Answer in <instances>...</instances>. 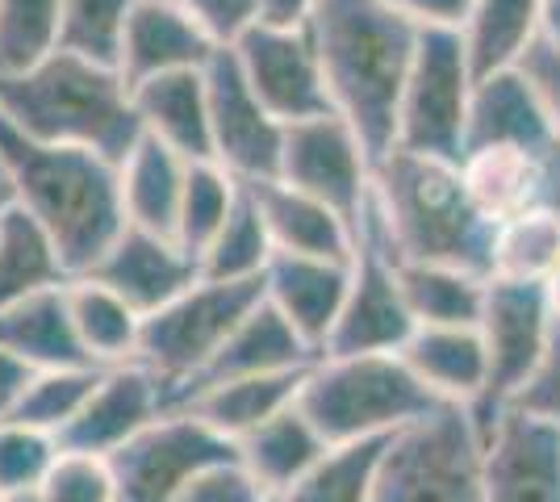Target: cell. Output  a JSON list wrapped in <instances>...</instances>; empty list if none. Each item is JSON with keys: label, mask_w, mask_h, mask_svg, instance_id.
Here are the masks:
<instances>
[{"label": "cell", "mask_w": 560, "mask_h": 502, "mask_svg": "<svg viewBox=\"0 0 560 502\" xmlns=\"http://www.w3.org/2000/svg\"><path fill=\"white\" fill-rule=\"evenodd\" d=\"M305 30L327 75L330 109L381 164L394 151L397 101L422 30L389 0H323Z\"/></svg>", "instance_id": "1"}, {"label": "cell", "mask_w": 560, "mask_h": 502, "mask_svg": "<svg viewBox=\"0 0 560 502\" xmlns=\"http://www.w3.org/2000/svg\"><path fill=\"white\" fill-rule=\"evenodd\" d=\"M0 167L13 206L50 235L63 268L89 277L126 226L117 164L84 147H50L0 118Z\"/></svg>", "instance_id": "2"}, {"label": "cell", "mask_w": 560, "mask_h": 502, "mask_svg": "<svg viewBox=\"0 0 560 502\" xmlns=\"http://www.w3.org/2000/svg\"><path fill=\"white\" fill-rule=\"evenodd\" d=\"M0 118L50 147H84L121 164L142 139L135 93L117 68L50 50L25 72L0 75Z\"/></svg>", "instance_id": "3"}, {"label": "cell", "mask_w": 560, "mask_h": 502, "mask_svg": "<svg viewBox=\"0 0 560 502\" xmlns=\"http://www.w3.org/2000/svg\"><path fill=\"white\" fill-rule=\"evenodd\" d=\"M369 206L397 260L452 264L490 277L493 222L468 201L460 164L389 151L373 167Z\"/></svg>", "instance_id": "4"}, {"label": "cell", "mask_w": 560, "mask_h": 502, "mask_svg": "<svg viewBox=\"0 0 560 502\" xmlns=\"http://www.w3.org/2000/svg\"><path fill=\"white\" fill-rule=\"evenodd\" d=\"M298 407L335 448L355 440H389L397 431L431 419L447 402H440L397 352H385V357H318L305 373Z\"/></svg>", "instance_id": "5"}, {"label": "cell", "mask_w": 560, "mask_h": 502, "mask_svg": "<svg viewBox=\"0 0 560 502\" xmlns=\"http://www.w3.org/2000/svg\"><path fill=\"white\" fill-rule=\"evenodd\" d=\"M264 302V281H197L180 297L142 318L139 352L155 382L164 385V402L172 407L176 389H185L231 339V331Z\"/></svg>", "instance_id": "6"}, {"label": "cell", "mask_w": 560, "mask_h": 502, "mask_svg": "<svg viewBox=\"0 0 560 502\" xmlns=\"http://www.w3.org/2000/svg\"><path fill=\"white\" fill-rule=\"evenodd\" d=\"M369 502H486L481 435L465 407H444L397 431L381 456Z\"/></svg>", "instance_id": "7"}, {"label": "cell", "mask_w": 560, "mask_h": 502, "mask_svg": "<svg viewBox=\"0 0 560 502\" xmlns=\"http://www.w3.org/2000/svg\"><path fill=\"white\" fill-rule=\"evenodd\" d=\"M472 63L456 30H422L406 89L397 101L394 151L427 160H465L468 101H472Z\"/></svg>", "instance_id": "8"}, {"label": "cell", "mask_w": 560, "mask_h": 502, "mask_svg": "<svg viewBox=\"0 0 560 502\" xmlns=\"http://www.w3.org/2000/svg\"><path fill=\"white\" fill-rule=\"evenodd\" d=\"M477 331L486 339V389L468 407V419L477 435L486 440L490 428L514 407V398L536 377L539 360L548 352L552 335V311L544 302V285H514V281H490L486 289V311Z\"/></svg>", "instance_id": "9"}, {"label": "cell", "mask_w": 560, "mask_h": 502, "mask_svg": "<svg viewBox=\"0 0 560 502\" xmlns=\"http://www.w3.org/2000/svg\"><path fill=\"white\" fill-rule=\"evenodd\" d=\"M419 331L406 311L401 281H397V256L381 235L373 206L355 222V256H351V281L339 323L330 331L323 357H385L401 352L406 339Z\"/></svg>", "instance_id": "10"}, {"label": "cell", "mask_w": 560, "mask_h": 502, "mask_svg": "<svg viewBox=\"0 0 560 502\" xmlns=\"http://www.w3.org/2000/svg\"><path fill=\"white\" fill-rule=\"evenodd\" d=\"M105 460L114 469L117 502H180L188 481L238 460V448L201 419L172 410Z\"/></svg>", "instance_id": "11"}, {"label": "cell", "mask_w": 560, "mask_h": 502, "mask_svg": "<svg viewBox=\"0 0 560 502\" xmlns=\"http://www.w3.org/2000/svg\"><path fill=\"white\" fill-rule=\"evenodd\" d=\"M373 155L364 151L360 135L339 114L284 126L277 180L330 206L335 214L348 218L351 226L360 222L369 197H373Z\"/></svg>", "instance_id": "12"}, {"label": "cell", "mask_w": 560, "mask_h": 502, "mask_svg": "<svg viewBox=\"0 0 560 502\" xmlns=\"http://www.w3.org/2000/svg\"><path fill=\"white\" fill-rule=\"evenodd\" d=\"M206 93H210L213 164L226 167L238 185L277 180L284 126L252 93V84H247L231 47H222L206 63Z\"/></svg>", "instance_id": "13"}, {"label": "cell", "mask_w": 560, "mask_h": 502, "mask_svg": "<svg viewBox=\"0 0 560 502\" xmlns=\"http://www.w3.org/2000/svg\"><path fill=\"white\" fill-rule=\"evenodd\" d=\"M231 50L247 75V84H252V93L264 101V109L280 126H298V121L335 114L327 75H323L318 50H314V38L305 25L284 30V25L256 22Z\"/></svg>", "instance_id": "14"}, {"label": "cell", "mask_w": 560, "mask_h": 502, "mask_svg": "<svg viewBox=\"0 0 560 502\" xmlns=\"http://www.w3.org/2000/svg\"><path fill=\"white\" fill-rule=\"evenodd\" d=\"M481 499L486 502H560V428L506 410L481 440Z\"/></svg>", "instance_id": "15"}, {"label": "cell", "mask_w": 560, "mask_h": 502, "mask_svg": "<svg viewBox=\"0 0 560 502\" xmlns=\"http://www.w3.org/2000/svg\"><path fill=\"white\" fill-rule=\"evenodd\" d=\"M164 415V385L155 382L142 364L130 360V364L105 369L84 410L59 431V453L114 456L121 444H130L139 431H147Z\"/></svg>", "instance_id": "16"}, {"label": "cell", "mask_w": 560, "mask_h": 502, "mask_svg": "<svg viewBox=\"0 0 560 502\" xmlns=\"http://www.w3.org/2000/svg\"><path fill=\"white\" fill-rule=\"evenodd\" d=\"M89 277L105 289H114L126 306H135L147 318L160 306H167L172 297H180L188 285H197L201 268L172 235L142 231V226L126 222L121 235L109 243V252L101 256V264Z\"/></svg>", "instance_id": "17"}, {"label": "cell", "mask_w": 560, "mask_h": 502, "mask_svg": "<svg viewBox=\"0 0 560 502\" xmlns=\"http://www.w3.org/2000/svg\"><path fill=\"white\" fill-rule=\"evenodd\" d=\"M218 50L222 47L176 0H135L121 25V43H117V72L135 89L155 75L197 72Z\"/></svg>", "instance_id": "18"}, {"label": "cell", "mask_w": 560, "mask_h": 502, "mask_svg": "<svg viewBox=\"0 0 560 502\" xmlns=\"http://www.w3.org/2000/svg\"><path fill=\"white\" fill-rule=\"evenodd\" d=\"M314 360H318V352L305 343L302 335L293 331L268 302H259L256 311L234 327L231 339L218 348V357L185 389H176L167 415L185 410L197 394H206L213 385L243 382V377H268V373H293V369H310Z\"/></svg>", "instance_id": "19"}, {"label": "cell", "mask_w": 560, "mask_h": 502, "mask_svg": "<svg viewBox=\"0 0 560 502\" xmlns=\"http://www.w3.org/2000/svg\"><path fill=\"white\" fill-rule=\"evenodd\" d=\"M351 260H314V256H272L264 272V302L323 357L330 331L348 297Z\"/></svg>", "instance_id": "20"}, {"label": "cell", "mask_w": 560, "mask_h": 502, "mask_svg": "<svg viewBox=\"0 0 560 502\" xmlns=\"http://www.w3.org/2000/svg\"><path fill=\"white\" fill-rule=\"evenodd\" d=\"M552 143H557L552 121H548L536 89L527 84V75L518 68L481 75L472 84L465 155L481 151V147H518V151L544 155Z\"/></svg>", "instance_id": "21"}, {"label": "cell", "mask_w": 560, "mask_h": 502, "mask_svg": "<svg viewBox=\"0 0 560 502\" xmlns=\"http://www.w3.org/2000/svg\"><path fill=\"white\" fill-rule=\"evenodd\" d=\"M135 114L147 139L164 143L188 164L213 160L210 143V93H206V68L197 72H172L142 80L130 89Z\"/></svg>", "instance_id": "22"}, {"label": "cell", "mask_w": 560, "mask_h": 502, "mask_svg": "<svg viewBox=\"0 0 560 502\" xmlns=\"http://www.w3.org/2000/svg\"><path fill=\"white\" fill-rule=\"evenodd\" d=\"M264 214L268 240L277 256H314V260H351L355 256V226L330 206L289 189L284 180L243 185Z\"/></svg>", "instance_id": "23"}, {"label": "cell", "mask_w": 560, "mask_h": 502, "mask_svg": "<svg viewBox=\"0 0 560 502\" xmlns=\"http://www.w3.org/2000/svg\"><path fill=\"white\" fill-rule=\"evenodd\" d=\"M397 357L447 407L468 410L486 389L490 360L477 327H419Z\"/></svg>", "instance_id": "24"}, {"label": "cell", "mask_w": 560, "mask_h": 502, "mask_svg": "<svg viewBox=\"0 0 560 502\" xmlns=\"http://www.w3.org/2000/svg\"><path fill=\"white\" fill-rule=\"evenodd\" d=\"M234 448H238V465L252 474V481L268 499L277 502L323 460L330 444L305 419V410L293 402V407L280 410L277 419H268L264 428L243 435Z\"/></svg>", "instance_id": "25"}, {"label": "cell", "mask_w": 560, "mask_h": 502, "mask_svg": "<svg viewBox=\"0 0 560 502\" xmlns=\"http://www.w3.org/2000/svg\"><path fill=\"white\" fill-rule=\"evenodd\" d=\"M0 348L30 364L34 373L43 369H71V364H93L84 357L68 311V285L34 293L18 306L0 311Z\"/></svg>", "instance_id": "26"}, {"label": "cell", "mask_w": 560, "mask_h": 502, "mask_svg": "<svg viewBox=\"0 0 560 502\" xmlns=\"http://www.w3.org/2000/svg\"><path fill=\"white\" fill-rule=\"evenodd\" d=\"M188 160L164 143L142 135L135 151L117 164V185H121V210L130 226L142 231H160L172 235L176 231V214H180V197H185L188 180Z\"/></svg>", "instance_id": "27"}, {"label": "cell", "mask_w": 560, "mask_h": 502, "mask_svg": "<svg viewBox=\"0 0 560 502\" xmlns=\"http://www.w3.org/2000/svg\"><path fill=\"white\" fill-rule=\"evenodd\" d=\"M310 369H293V373H268V377H243V382L213 385L206 394H197L185 407V415L201 419L206 428L218 435H226L231 444H238L243 435H252L264 428L268 419H277L284 407L298 402L302 382Z\"/></svg>", "instance_id": "28"}, {"label": "cell", "mask_w": 560, "mask_h": 502, "mask_svg": "<svg viewBox=\"0 0 560 502\" xmlns=\"http://www.w3.org/2000/svg\"><path fill=\"white\" fill-rule=\"evenodd\" d=\"M397 281L415 327H477L486 311L490 277L452 264L397 260Z\"/></svg>", "instance_id": "29"}, {"label": "cell", "mask_w": 560, "mask_h": 502, "mask_svg": "<svg viewBox=\"0 0 560 502\" xmlns=\"http://www.w3.org/2000/svg\"><path fill=\"white\" fill-rule=\"evenodd\" d=\"M468 201L486 222H506L539 206V155L518 147H481L460 160Z\"/></svg>", "instance_id": "30"}, {"label": "cell", "mask_w": 560, "mask_h": 502, "mask_svg": "<svg viewBox=\"0 0 560 502\" xmlns=\"http://www.w3.org/2000/svg\"><path fill=\"white\" fill-rule=\"evenodd\" d=\"M544 0H472L460 43L468 50L472 75H493L518 68V59L539 38Z\"/></svg>", "instance_id": "31"}, {"label": "cell", "mask_w": 560, "mask_h": 502, "mask_svg": "<svg viewBox=\"0 0 560 502\" xmlns=\"http://www.w3.org/2000/svg\"><path fill=\"white\" fill-rule=\"evenodd\" d=\"M68 311L75 339L96 369H117V364L135 360L142 314L135 306H126L114 289H105L93 277H75V281H68Z\"/></svg>", "instance_id": "32"}, {"label": "cell", "mask_w": 560, "mask_h": 502, "mask_svg": "<svg viewBox=\"0 0 560 502\" xmlns=\"http://www.w3.org/2000/svg\"><path fill=\"white\" fill-rule=\"evenodd\" d=\"M68 281L71 272L63 268L47 231L25 210L9 206V214L0 222V311Z\"/></svg>", "instance_id": "33"}, {"label": "cell", "mask_w": 560, "mask_h": 502, "mask_svg": "<svg viewBox=\"0 0 560 502\" xmlns=\"http://www.w3.org/2000/svg\"><path fill=\"white\" fill-rule=\"evenodd\" d=\"M560 268V218L544 206H532L523 214L493 226L490 247V281H514V285H544Z\"/></svg>", "instance_id": "34"}, {"label": "cell", "mask_w": 560, "mask_h": 502, "mask_svg": "<svg viewBox=\"0 0 560 502\" xmlns=\"http://www.w3.org/2000/svg\"><path fill=\"white\" fill-rule=\"evenodd\" d=\"M277 256V247L268 240L264 214L252 201V192L243 189L234 201L231 218L222 222V231L206 243V252L197 256L206 281H264L268 264Z\"/></svg>", "instance_id": "35"}, {"label": "cell", "mask_w": 560, "mask_h": 502, "mask_svg": "<svg viewBox=\"0 0 560 502\" xmlns=\"http://www.w3.org/2000/svg\"><path fill=\"white\" fill-rule=\"evenodd\" d=\"M389 440H394V435H389ZM389 440L335 444V448H327L323 460L277 502H369L373 499L376 469H381V456L389 448Z\"/></svg>", "instance_id": "36"}, {"label": "cell", "mask_w": 560, "mask_h": 502, "mask_svg": "<svg viewBox=\"0 0 560 502\" xmlns=\"http://www.w3.org/2000/svg\"><path fill=\"white\" fill-rule=\"evenodd\" d=\"M238 192H243V185L234 180L226 167L213 164V160L188 167L185 197H180V214H176L172 240L180 243L192 260H197V256L206 252V243L222 231V222L231 218ZM197 268H201V264H197Z\"/></svg>", "instance_id": "37"}, {"label": "cell", "mask_w": 560, "mask_h": 502, "mask_svg": "<svg viewBox=\"0 0 560 502\" xmlns=\"http://www.w3.org/2000/svg\"><path fill=\"white\" fill-rule=\"evenodd\" d=\"M105 369L96 364H71V369H43L34 373L25 385L22 402L9 419H18L25 428H38L59 440V431L68 428L71 419L84 410V402L93 398L96 382Z\"/></svg>", "instance_id": "38"}, {"label": "cell", "mask_w": 560, "mask_h": 502, "mask_svg": "<svg viewBox=\"0 0 560 502\" xmlns=\"http://www.w3.org/2000/svg\"><path fill=\"white\" fill-rule=\"evenodd\" d=\"M130 4L135 0H59L55 50L117 68V43H121V25H126Z\"/></svg>", "instance_id": "39"}, {"label": "cell", "mask_w": 560, "mask_h": 502, "mask_svg": "<svg viewBox=\"0 0 560 502\" xmlns=\"http://www.w3.org/2000/svg\"><path fill=\"white\" fill-rule=\"evenodd\" d=\"M59 43V0H0V75L25 72Z\"/></svg>", "instance_id": "40"}, {"label": "cell", "mask_w": 560, "mask_h": 502, "mask_svg": "<svg viewBox=\"0 0 560 502\" xmlns=\"http://www.w3.org/2000/svg\"><path fill=\"white\" fill-rule=\"evenodd\" d=\"M59 456V440L18 419H0V499L38 490Z\"/></svg>", "instance_id": "41"}, {"label": "cell", "mask_w": 560, "mask_h": 502, "mask_svg": "<svg viewBox=\"0 0 560 502\" xmlns=\"http://www.w3.org/2000/svg\"><path fill=\"white\" fill-rule=\"evenodd\" d=\"M43 502H117L114 469L105 456L59 453L38 486Z\"/></svg>", "instance_id": "42"}, {"label": "cell", "mask_w": 560, "mask_h": 502, "mask_svg": "<svg viewBox=\"0 0 560 502\" xmlns=\"http://www.w3.org/2000/svg\"><path fill=\"white\" fill-rule=\"evenodd\" d=\"M218 47H234L259 22V0H176Z\"/></svg>", "instance_id": "43"}, {"label": "cell", "mask_w": 560, "mask_h": 502, "mask_svg": "<svg viewBox=\"0 0 560 502\" xmlns=\"http://www.w3.org/2000/svg\"><path fill=\"white\" fill-rule=\"evenodd\" d=\"M514 410L539 415L548 423L560 428V318H552V335H548V352L539 360L536 377L527 382V389L514 398Z\"/></svg>", "instance_id": "44"}, {"label": "cell", "mask_w": 560, "mask_h": 502, "mask_svg": "<svg viewBox=\"0 0 560 502\" xmlns=\"http://www.w3.org/2000/svg\"><path fill=\"white\" fill-rule=\"evenodd\" d=\"M180 502H272L259 490L252 474L231 460V465H213L201 478L188 481V490L180 494Z\"/></svg>", "instance_id": "45"}, {"label": "cell", "mask_w": 560, "mask_h": 502, "mask_svg": "<svg viewBox=\"0 0 560 502\" xmlns=\"http://www.w3.org/2000/svg\"><path fill=\"white\" fill-rule=\"evenodd\" d=\"M518 72L527 75V84L536 89L539 105L552 121V135L560 139V47L539 34L536 43L527 47V55L518 59Z\"/></svg>", "instance_id": "46"}, {"label": "cell", "mask_w": 560, "mask_h": 502, "mask_svg": "<svg viewBox=\"0 0 560 502\" xmlns=\"http://www.w3.org/2000/svg\"><path fill=\"white\" fill-rule=\"evenodd\" d=\"M401 17L419 25V30H465L472 0H389Z\"/></svg>", "instance_id": "47"}, {"label": "cell", "mask_w": 560, "mask_h": 502, "mask_svg": "<svg viewBox=\"0 0 560 502\" xmlns=\"http://www.w3.org/2000/svg\"><path fill=\"white\" fill-rule=\"evenodd\" d=\"M30 377H34V369L22 364L9 348H0V419H9V415L18 410Z\"/></svg>", "instance_id": "48"}, {"label": "cell", "mask_w": 560, "mask_h": 502, "mask_svg": "<svg viewBox=\"0 0 560 502\" xmlns=\"http://www.w3.org/2000/svg\"><path fill=\"white\" fill-rule=\"evenodd\" d=\"M318 4H323V0H259V22L298 30V25H310Z\"/></svg>", "instance_id": "49"}, {"label": "cell", "mask_w": 560, "mask_h": 502, "mask_svg": "<svg viewBox=\"0 0 560 502\" xmlns=\"http://www.w3.org/2000/svg\"><path fill=\"white\" fill-rule=\"evenodd\" d=\"M539 206L560 218V139L539 155Z\"/></svg>", "instance_id": "50"}, {"label": "cell", "mask_w": 560, "mask_h": 502, "mask_svg": "<svg viewBox=\"0 0 560 502\" xmlns=\"http://www.w3.org/2000/svg\"><path fill=\"white\" fill-rule=\"evenodd\" d=\"M539 34L560 47V0H544V25H539Z\"/></svg>", "instance_id": "51"}, {"label": "cell", "mask_w": 560, "mask_h": 502, "mask_svg": "<svg viewBox=\"0 0 560 502\" xmlns=\"http://www.w3.org/2000/svg\"><path fill=\"white\" fill-rule=\"evenodd\" d=\"M544 302H548V311H552V318H560V268L544 281Z\"/></svg>", "instance_id": "52"}, {"label": "cell", "mask_w": 560, "mask_h": 502, "mask_svg": "<svg viewBox=\"0 0 560 502\" xmlns=\"http://www.w3.org/2000/svg\"><path fill=\"white\" fill-rule=\"evenodd\" d=\"M0 502H43V494L38 490H22V494H4Z\"/></svg>", "instance_id": "53"}, {"label": "cell", "mask_w": 560, "mask_h": 502, "mask_svg": "<svg viewBox=\"0 0 560 502\" xmlns=\"http://www.w3.org/2000/svg\"><path fill=\"white\" fill-rule=\"evenodd\" d=\"M9 206H13V197H9V189L0 185V222H4V214H9Z\"/></svg>", "instance_id": "54"}, {"label": "cell", "mask_w": 560, "mask_h": 502, "mask_svg": "<svg viewBox=\"0 0 560 502\" xmlns=\"http://www.w3.org/2000/svg\"><path fill=\"white\" fill-rule=\"evenodd\" d=\"M0 185H4V167H0Z\"/></svg>", "instance_id": "55"}]
</instances>
